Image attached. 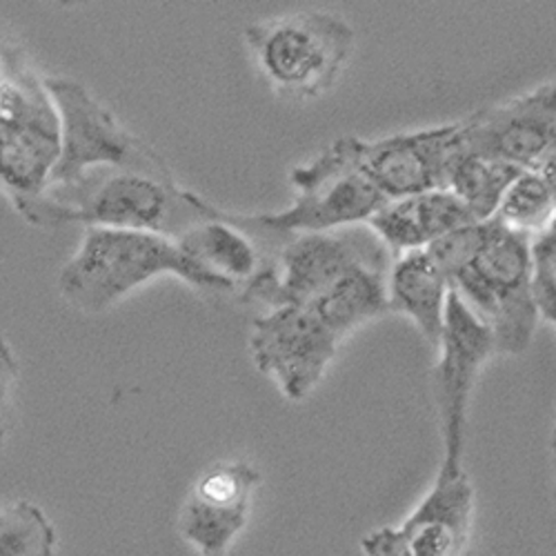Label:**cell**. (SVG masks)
<instances>
[{
  "mask_svg": "<svg viewBox=\"0 0 556 556\" xmlns=\"http://www.w3.org/2000/svg\"><path fill=\"white\" fill-rule=\"evenodd\" d=\"M523 169L479 156L456 143V150L447 163L445 190H450L466 205L477 220H490L496 216L503 197Z\"/></svg>",
  "mask_w": 556,
  "mask_h": 556,
  "instance_id": "obj_19",
  "label": "cell"
},
{
  "mask_svg": "<svg viewBox=\"0 0 556 556\" xmlns=\"http://www.w3.org/2000/svg\"><path fill=\"white\" fill-rule=\"evenodd\" d=\"M496 218L509 229L541 237L556 223V197L541 172H523L501 201Z\"/></svg>",
  "mask_w": 556,
  "mask_h": 556,
  "instance_id": "obj_20",
  "label": "cell"
},
{
  "mask_svg": "<svg viewBox=\"0 0 556 556\" xmlns=\"http://www.w3.org/2000/svg\"><path fill=\"white\" fill-rule=\"evenodd\" d=\"M475 490L463 460L443 458L439 477L401 528L367 534V556H460L472 532Z\"/></svg>",
  "mask_w": 556,
  "mask_h": 556,
  "instance_id": "obj_10",
  "label": "cell"
},
{
  "mask_svg": "<svg viewBox=\"0 0 556 556\" xmlns=\"http://www.w3.org/2000/svg\"><path fill=\"white\" fill-rule=\"evenodd\" d=\"M341 339L314 309L283 305L254 318L250 354L288 401H305L326 377Z\"/></svg>",
  "mask_w": 556,
  "mask_h": 556,
  "instance_id": "obj_9",
  "label": "cell"
},
{
  "mask_svg": "<svg viewBox=\"0 0 556 556\" xmlns=\"http://www.w3.org/2000/svg\"><path fill=\"white\" fill-rule=\"evenodd\" d=\"M245 40L278 94L301 101L328 94L354 52V29L323 10L252 23L245 27Z\"/></svg>",
  "mask_w": 556,
  "mask_h": 556,
  "instance_id": "obj_7",
  "label": "cell"
},
{
  "mask_svg": "<svg viewBox=\"0 0 556 556\" xmlns=\"http://www.w3.org/2000/svg\"><path fill=\"white\" fill-rule=\"evenodd\" d=\"M56 532L42 509L16 501L0 513V556H54Z\"/></svg>",
  "mask_w": 556,
  "mask_h": 556,
  "instance_id": "obj_21",
  "label": "cell"
},
{
  "mask_svg": "<svg viewBox=\"0 0 556 556\" xmlns=\"http://www.w3.org/2000/svg\"><path fill=\"white\" fill-rule=\"evenodd\" d=\"M532 237L494 216L479 256L452 276V290L492 330L498 354H523L539 328Z\"/></svg>",
  "mask_w": 556,
  "mask_h": 556,
  "instance_id": "obj_6",
  "label": "cell"
},
{
  "mask_svg": "<svg viewBox=\"0 0 556 556\" xmlns=\"http://www.w3.org/2000/svg\"><path fill=\"white\" fill-rule=\"evenodd\" d=\"M458 143L479 156L541 172L556 148V80L460 121Z\"/></svg>",
  "mask_w": 556,
  "mask_h": 556,
  "instance_id": "obj_12",
  "label": "cell"
},
{
  "mask_svg": "<svg viewBox=\"0 0 556 556\" xmlns=\"http://www.w3.org/2000/svg\"><path fill=\"white\" fill-rule=\"evenodd\" d=\"M176 245L212 278L220 294L243 290L265 267L261 243L223 210L185 231Z\"/></svg>",
  "mask_w": 556,
  "mask_h": 556,
  "instance_id": "obj_16",
  "label": "cell"
},
{
  "mask_svg": "<svg viewBox=\"0 0 556 556\" xmlns=\"http://www.w3.org/2000/svg\"><path fill=\"white\" fill-rule=\"evenodd\" d=\"M261 472L248 460H220L194 483L180 509V534L203 556H225L248 523Z\"/></svg>",
  "mask_w": 556,
  "mask_h": 556,
  "instance_id": "obj_14",
  "label": "cell"
},
{
  "mask_svg": "<svg viewBox=\"0 0 556 556\" xmlns=\"http://www.w3.org/2000/svg\"><path fill=\"white\" fill-rule=\"evenodd\" d=\"M45 85L61 116V159L50 188L78 182L94 169L167 165L76 78L45 76Z\"/></svg>",
  "mask_w": 556,
  "mask_h": 556,
  "instance_id": "obj_8",
  "label": "cell"
},
{
  "mask_svg": "<svg viewBox=\"0 0 556 556\" xmlns=\"http://www.w3.org/2000/svg\"><path fill=\"white\" fill-rule=\"evenodd\" d=\"M492 330L454 290L447 299L445 328L434 369V396L443 434V458L463 460L468 409L483 365L494 356Z\"/></svg>",
  "mask_w": 556,
  "mask_h": 556,
  "instance_id": "obj_11",
  "label": "cell"
},
{
  "mask_svg": "<svg viewBox=\"0 0 556 556\" xmlns=\"http://www.w3.org/2000/svg\"><path fill=\"white\" fill-rule=\"evenodd\" d=\"M271 263L241 290L243 303L267 309L312 307L358 267H392V254L372 227H345L314 235H292L271 254Z\"/></svg>",
  "mask_w": 556,
  "mask_h": 556,
  "instance_id": "obj_5",
  "label": "cell"
},
{
  "mask_svg": "<svg viewBox=\"0 0 556 556\" xmlns=\"http://www.w3.org/2000/svg\"><path fill=\"white\" fill-rule=\"evenodd\" d=\"M549 447H552V454L556 458V416H554V428H552V439H549Z\"/></svg>",
  "mask_w": 556,
  "mask_h": 556,
  "instance_id": "obj_25",
  "label": "cell"
},
{
  "mask_svg": "<svg viewBox=\"0 0 556 556\" xmlns=\"http://www.w3.org/2000/svg\"><path fill=\"white\" fill-rule=\"evenodd\" d=\"M458 143V123L392 134L379 141L356 138L361 172L388 201L445 190L447 163Z\"/></svg>",
  "mask_w": 556,
  "mask_h": 556,
  "instance_id": "obj_13",
  "label": "cell"
},
{
  "mask_svg": "<svg viewBox=\"0 0 556 556\" xmlns=\"http://www.w3.org/2000/svg\"><path fill=\"white\" fill-rule=\"evenodd\" d=\"M472 223L479 220L450 190H434L390 201L367 227H372L396 261L409 252L428 250L452 231Z\"/></svg>",
  "mask_w": 556,
  "mask_h": 556,
  "instance_id": "obj_15",
  "label": "cell"
},
{
  "mask_svg": "<svg viewBox=\"0 0 556 556\" xmlns=\"http://www.w3.org/2000/svg\"><path fill=\"white\" fill-rule=\"evenodd\" d=\"M534 296L543 318L556 326V223L534 239Z\"/></svg>",
  "mask_w": 556,
  "mask_h": 556,
  "instance_id": "obj_22",
  "label": "cell"
},
{
  "mask_svg": "<svg viewBox=\"0 0 556 556\" xmlns=\"http://www.w3.org/2000/svg\"><path fill=\"white\" fill-rule=\"evenodd\" d=\"M388 292L390 312L405 314L426 341L439 348L452 286L430 252L419 250L396 258L390 269Z\"/></svg>",
  "mask_w": 556,
  "mask_h": 556,
  "instance_id": "obj_17",
  "label": "cell"
},
{
  "mask_svg": "<svg viewBox=\"0 0 556 556\" xmlns=\"http://www.w3.org/2000/svg\"><path fill=\"white\" fill-rule=\"evenodd\" d=\"M169 274L201 292L220 294L172 239L152 231L85 227L78 250L59 274V292L83 314H103L148 281Z\"/></svg>",
  "mask_w": 556,
  "mask_h": 556,
  "instance_id": "obj_2",
  "label": "cell"
},
{
  "mask_svg": "<svg viewBox=\"0 0 556 556\" xmlns=\"http://www.w3.org/2000/svg\"><path fill=\"white\" fill-rule=\"evenodd\" d=\"M554 197H556V190H554Z\"/></svg>",
  "mask_w": 556,
  "mask_h": 556,
  "instance_id": "obj_26",
  "label": "cell"
},
{
  "mask_svg": "<svg viewBox=\"0 0 556 556\" xmlns=\"http://www.w3.org/2000/svg\"><path fill=\"white\" fill-rule=\"evenodd\" d=\"M552 503L556 507V458H554V466H552Z\"/></svg>",
  "mask_w": 556,
  "mask_h": 556,
  "instance_id": "obj_24",
  "label": "cell"
},
{
  "mask_svg": "<svg viewBox=\"0 0 556 556\" xmlns=\"http://www.w3.org/2000/svg\"><path fill=\"white\" fill-rule=\"evenodd\" d=\"M61 159V116L45 76L18 45H5L0 65V180L10 197L48 192Z\"/></svg>",
  "mask_w": 556,
  "mask_h": 556,
  "instance_id": "obj_4",
  "label": "cell"
},
{
  "mask_svg": "<svg viewBox=\"0 0 556 556\" xmlns=\"http://www.w3.org/2000/svg\"><path fill=\"white\" fill-rule=\"evenodd\" d=\"M541 174L547 178V182L552 185V190H556V148L552 150L549 159H547L545 165L541 167Z\"/></svg>",
  "mask_w": 556,
  "mask_h": 556,
  "instance_id": "obj_23",
  "label": "cell"
},
{
  "mask_svg": "<svg viewBox=\"0 0 556 556\" xmlns=\"http://www.w3.org/2000/svg\"><path fill=\"white\" fill-rule=\"evenodd\" d=\"M390 269L392 267L372 265L358 267L309 309L326 320L330 330L343 341L365 323L390 312Z\"/></svg>",
  "mask_w": 556,
  "mask_h": 556,
  "instance_id": "obj_18",
  "label": "cell"
},
{
  "mask_svg": "<svg viewBox=\"0 0 556 556\" xmlns=\"http://www.w3.org/2000/svg\"><path fill=\"white\" fill-rule=\"evenodd\" d=\"M12 205L36 227L78 223L152 231L172 241L220 212L199 194L182 190L167 165L94 169L78 182L56 185L40 197L16 199Z\"/></svg>",
  "mask_w": 556,
  "mask_h": 556,
  "instance_id": "obj_1",
  "label": "cell"
},
{
  "mask_svg": "<svg viewBox=\"0 0 556 556\" xmlns=\"http://www.w3.org/2000/svg\"><path fill=\"white\" fill-rule=\"evenodd\" d=\"M292 205L276 214H231L239 227L258 239H286L356 227L372 220L390 201L377 190L356 159V136H345L290 174Z\"/></svg>",
  "mask_w": 556,
  "mask_h": 556,
  "instance_id": "obj_3",
  "label": "cell"
}]
</instances>
